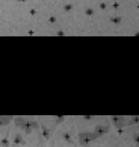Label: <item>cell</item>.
I'll return each mask as SVG.
<instances>
[{
    "label": "cell",
    "mask_w": 139,
    "mask_h": 147,
    "mask_svg": "<svg viewBox=\"0 0 139 147\" xmlns=\"http://www.w3.org/2000/svg\"><path fill=\"white\" fill-rule=\"evenodd\" d=\"M9 120H11V118H8V117H0V126H2V124L9 123Z\"/></svg>",
    "instance_id": "3957f363"
},
{
    "label": "cell",
    "mask_w": 139,
    "mask_h": 147,
    "mask_svg": "<svg viewBox=\"0 0 139 147\" xmlns=\"http://www.w3.org/2000/svg\"><path fill=\"white\" fill-rule=\"evenodd\" d=\"M135 143H136V146L139 147V135H136V137H135Z\"/></svg>",
    "instance_id": "5b68a950"
},
{
    "label": "cell",
    "mask_w": 139,
    "mask_h": 147,
    "mask_svg": "<svg viewBox=\"0 0 139 147\" xmlns=\"http://www.w3.org/2000/svg\"><path fill=\"white\" fill-rule=\"evenodd\" d=\"M97 140V135H95L94 132H83L79 135V143L82 146H86L89 143H92V141Z\"/></svg>",
    "instance_id": "6da1fadb"
},
{
    "label": "cell",
    "mask_w": 139,
    "mask_h": 147,
    "mask_svg": "<svg viewBox=\"0 0 139 147\" xmlns=\"http://www.w3.org/2000/svg\"><path fill=\"white\" fill-rule=\"evenodd\" d=\"M15 141H17V143H21V137H15Z\"/></svg>",
    "instance_id": "8992f818"
},
{
    "label": "cell",
    "mask_w": 139,
    "mask_h": 147,
    "mask_svg": "<svg viewBox=\"0 0 139 147\" xmlns=\"http://www.w3.org/2000/svg\"><path fill=\"white\" fill-rule=\"evenodd\" d=\"M108 132H109V126H108V124H98V126H95V129H94V134L97 135V138L103 137V135L108 134Z\"/></svg>",
    "instance_id": "7a4b0ae2"
},
{
    "label": "cell",
    "mask_w": 139,
    "mask_h": 147,
    "mask_svg": "<svg viewBox=\"0 0 139 147\" xmlns=\"http://www.w3.org/2000/svg\"><path fill=\"white\" fill-rule=\"evenodd\" d=\"M114 121H115V124H116V126L120 127V126H121V123H122V120H121V118H114Z\"/></svg>",
    "instance_id": "277c9868"
}]
</instances>
